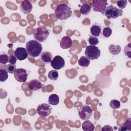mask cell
Masks as SVG:
<instances>
[{"label": "cell", "mask_w": 131, "mask_h": 131, "mask_svg": "<svg viewBox=\"0 0 131 131\" xmlns=\"http://www.w3.org/2000/svg\"><path fill=\"white\" fill-rule=\"evenodd\" d=\"M100 50L96 46L90 45L86 47L84 54L85 56L90 60H95L98 59L100 56Z\"/></svg>", "instance_id": "5"}, {"label": "cell", "mask_w": 131, "mask_h": 131, "mask_svg": "<svg viewBox=\"0 0 131 131\" xmlns=\"http://www.w3.org/2000/svg\"><path fill=\"white\" fill-rule=\"evenodd\" d=\"M77 112L80 119L83 120L89 119L93 114L92 108L87 105H82L79 107L77 109Z\"/></svg>", "instance_id": "6"}, {"label": "cell", "mask_w": 131, "mask_h": 131, "mask_svg": "<svg viewBox=\"0 0 131 131\" xmlns=\"http://www.w3.org/2000/svg\"><path fill=\"white\" fill-rule=\"evenodd\" d=\"M49 103L52 105H56L59 102V96L55 94H51L48 98Z\"/></svg>", "instance_id": "20"}, {"label": "cell", "mask_w": 131, "mask_h": 131, "mask_svg": "<svg viewBox=\"0 0 131 131\" xmlns=\"http://www.w3.org/2000/svg\"><path fill=\"white\" fill-rule=\"evenodd\" d=\"M51 66L55 70H60L63 68L65 66L64 59L59 55L55 56L52 60Z\"/></svg>", "instance_id": "10"}, {"label": "cell", "mask_w": 131, "mask_h": 131, "mask_svg": "<svg viewBox=\"0 0 131 131\" xmlns=\"http://www.w3.org/2000/svg\"><path fill=\"white\" fill-rule=\"evenodd\" d=\"M72 46V40L71 38L68 36H63L60 41V47L63 49L71 48Z\"/></svg>", "instance_id": "14"}, {"label": "cell", "mask_w": 131, "mask_h": 131, "mask_svg": "<svg viewBox=\"0 0 131 131\" xmlns=\"http://www.w3.org/2000/svg\"><path fill=\"white\" fill-rule=\"evenodd\" d=\"M28 75L27 70L23 68L16 69L14 73L15 79L20 82H25L27 80Z\"/></svg>", "instance_id": "9"}, {"label": "cell", "mask_w": 131, "mask_h": 131, "mask_svg": "<svg viewBox=\"0 0 131 131\" xmlns=\"http://www.w3.org/2000/svg\"><path fill=\"white\" fill-rule=\"evenodd\" d=\"M119 130L124 131V130H131V118H128L125 123L120 127L119 128Z\"/></svg>", "instance_id": "22"}, {"label": "cell", "mask_w": 131, "mask_h": 131, "mask_svg": "<svg viewBox=\"0 0 131 131\" xmlns=\"http://www.w3.org/2000/svg\"><path fill=\"white\" fill-rule=\"evenodd\" d=\"M101 130L102 131H107V130H108V131H113V129L112 128V127L111 126H110V125H104L102 128H101Z\"/></svg>", "instance_id": "33"}, {"label": "cell", "mask_w": 131, "mask_h": 131, "mask_svg": "<svg viewBox=\"0 0 131 131\" xmlns=\"http://www.w3.org/2000/svg\"><path fill=\"white\" fill-rule=\"evenodd\" d=\"M103 15H105L108 19H115L123 14L122 10L114 6L113 5L107 6L104 11Z\"/></svg>", "instance_id": "3"}, {"label": "cell", "mask_w": 131, "mask_h": 131, "mask_svg": "<svg viewBox=\"0 0 131 131\" xmlns=\"http://www.w3.org/2000/svg\"><path fill=\"white\" fill-rule=\"evenodd\" d=\"M32 8V5L28 0H25L22 1L21 4L20 5V9L25 14H28L30 13L31 12Z\"/></svg>", "instance_id": "12"}, {"label": "cell", "mask_w": 131, "mask_h": 131, "mask_svg": "<svg viewBox=\"0 0 131 131\" xmlns=\"http://www.w3.org/2000/svg\"><path fill=\"white\" fill-rule=\"evenodd\" d=\"M91 34L95 37H99L101 33V27L98 23L93 24L90 28Z\"/></svg>", "instance_id": "15"}, {"label": "cell", "mask_w": 131, "mask_h": 131, "mask_svg": "<svg viewBox=\"0 0 131 131\" xmlns=\"http://www.w3.org/2000/svg\"><path fill=\"white\" fill-rule=\"evenodd\" d=\"M58 76V73L56 70H51L48 73V77L51 80H57Z\"/></svg>", "instance_id": "25"}, {"label": "cell", "mask_w": 131, "mask_h": 131, "mask_svg": "<svg viewBox=\"0 0 131 131\" xmlns=\"http://www.w3.org/2000/svg\"><path fill=\"white\" fill-rule=\"evenodd\" d=\"M54 13L56 17L60 20H66L72 16V11L68 5L59 4L57 5L54 11Z\"/></svg>", "instance_id": "2"}, {"label": "cell", "mask_w": 131, "mask_h": 131, "mask_svg": "<svg viewBox=\"0 0 131 131\" xmlns=\"http://www.w3.org/2000/svg\"><path fill=\"white\" fill-rule=\"evenodd\" d=\"M52 59V55L51 53L48 51H45L41 53L40 59L43 62L46 63H48L51 62Z\"/></svg>", "instance_id": "16"}, {"label": "cell", "mask_w": 131, "mask_h": 131, "mask_svg": "<svg viewBox=\"0 0 131 131\" xmlns=\"http://www.w3.org/2000/svg\"><path fill=\"white\" fill-rule=\"evenodd\" d=\"M52 107L49 104L45 103L39 104L37 107V113L40 117H48L51 113Z\"/></svg>", "instance_id": "7"}, {"label": "cell", "mask_w": 131, "mask_h": 131, "mask_svg": "<svg viewBox=\"0 0 131 131\" xmlns=\"http://www.w3.org/2000/svg\"><path fill=\"white\" fill-rule=\"evenodd\" d=\"M14 55L19 60H23L28 56V53L26 48L23 47L17 48L14 52Z\"/></svg>", "instance_id": "11"}, {"label": "cell", "mask_w": 131, "mask_h": 131, "mask_svg": "<svg viewBox=\"0 0 131 131\" xmlns=\"http://www.w3.org/2000/svg\"><path fill=\"white\" fill-rule=\"evenodd\" d=\"M17 59L16 58V57L13 55H10L9 56V60H8V62L10 63V64H15L16 61H17Z\"/></svg>", "instance_id": "32"}, {"label": "cell", "mask_w": 131, "mask_h": 131, "mask_svg": "<svg viewBox=\"0 0 131 131\" xmlns=\"http://www.w3.org/2000/svg\"><path fill=\"white\" fill-rule=\"evenodd\" d=\"M108 50H109V52L112 55H116L118 54L121 52V48L119 45H116L112 44L109 46Z\"/></svg>", "instance_id": "19"}, {"label": "cell", "mask_w": 131, "mask_h": 131, "mask_svg": "<svg viewBox=\"0 0 131 131\" xmlns=\"http://www.w3.org/2000/svg\"><path fill=\"white\" fill-rule=\"evenodd\" d=\"M124 55L129 59L131 58V43H129L125 46L124 49Z\"/></svg>", "instance_id": "26"}, {"label": "cell", "mask_w": 131, "mask_h": 131, "mask_svg": "<svg viewBox=\"0 0 131 131\" xmlns=\"http://www.w3.org/2000/svg\"><path fill=\"white\" fill-rule=\"evenodd\" d=\"M28 87L30 90L32 91H36L42 88V84L39 80L34 79L30 80L28 82Z\"/></svg>", "instance_id": "13"}, {"label": "cell", "mask_w": 131, "mask_h": 131, "mask_svg": "<svg viewBox=\"0 0 131 131\" xmlns=\"http://www.w3.org/2000/svg\"><path fill=\"white\" fill-rule=\"evenodd\" d=\"M79 11L82 15H86L89 14L91 11V6L90 4L84 3L80 7Z\"/></svg>", "instance_id": "18"}, {"label": "cell", "mask_w": 131, "mask_h": 131, "mask_svg": "<svg viewBox=\"0 0 131 131\" xmlns=\"http://www.w3.org/2000/svg\"><path fill=\"white\" fill-rule=\"evenodd\" d=\"M88 41L90 45H94V46L97 45L99 42L98 38L97 37L94 36L93 35H91L89 37L88 39Z\"/></svg>", "instance_id": "28"}, {"label": "cell", "mask_w": 131, "mask_h": 131, "mask_svg": "<svg viewBox=\"0 0 131 131\" xmlns=\"http://www.w3.org/2000/svg\"><path fill=\"white\" fill-rule=\"evenodd\" d=\"M82 128L84 131H93L95 129V126L92 122L86 120L83 122Z\"/></svg>", "instance_id": "17"}, {"label": "cell", "mask_w": 131, "mask_h": 131, "mask_svg": "<svg viewBox=\"0 0 131 131\" xmlns=\"http://www.w3.org/2000/svg\"><path fill=\"white\" fill-rule=\"evenodd\" d=\"M110 106H111V108L113 109L119 108L121 106L120 102L116 99L112 100L110 102Z\"/></svg>", "instance_id": "27"}, {"label": "cell", "mask_w": 131, "mask_h": 131, "mask_svg": "<svg viewBox=\"0 0 131 131\" xmlns=\"http://www.w3.org/2000/svg\"><path fill=\"white\" fill-rule=\"evenodd\" d=\"M8 78V71L5 68H2L1 67L0 68V81L4 82Z\"/></svg>", "instance_id": "23"}, {"label": "cell", "mask_w": 131, "mask_h": 131, "mask_svg": "<svg viewBox=\"0 0 131 131\" xmlns=\"http://www.w3.org/2000/svg\"><path fill=\"white\" fill-rule=\"evenodd\" d=\"M112 34V29L109 27H105L103 28L102 32V35L103 38H108Z\"/></svg>", "instance_id": "24"}, {"label": "cell", "mask_w": 131, "mask_h": 131, "mask_svg": "<svg viewBox=\"0 0 131 131\" xmlns=\"http://www.w3.org/2000/svg\"><path fill=\"white\" fill-rule=\"evenodd\" d=\"M6 69L8 71V73L13 74L14 73L15 70H16V67L15 64H9L6 66Z\"/></svg>", "instance_id": "30"}, {"label": "cell", "mask_w": 131, "mask_h": 131, "mask_svg": "<svg viewBox=\"0 0 131 131\" xmlns=\"http://www.w3.org/2000/svg\"><path fill=\"white\" fill-rule=\"evenodd\" d=\"M107 4V1L106 0H94L92 1V6L94 11L99 12L103 14Z\"/></svg>", "instance_id": "8"}, {"label": "cell", "mask_w": 131, "mask_h": 131, "mask_svg": "<svg viewBox=\"0 0 131 131\" xmlns=\"http://www.w3.org/2000/svg\"><path fill=\"white\" fill-rule=\"evenodd\" d=\"M26 49L29 56L32 57H37L41 53L42 47L40 42L34 40H30L27 42Z\"/></svg>", "instance_id": "1"}, {"label": "cell", "mask_w": 131, "mask_h": 131, "mask_svg": "<svg viewBox=\"0 0 131 131\" xmlns=\"http://www.w3.org/2000/svg\"><path fill=\"white\" fill-rule=\"evenodd\" d=\"M49 30L43 27H37L34 29L33 37L35 40L41 42L45 41L49 35Z\"/></svg>", "instance_id": "4"}, {"label": "cell", "mask_w": 131, "mask_h": 131, "mask_svg": "<svg viewBox=\"0 0 131 131\" xmlns=\"http://www.w3.org/2000/svg\"><path fill=\"white\" fill-rule=\"evenodd\" d=\"M116 4H117V5L118 6V7L119 8V9H122L125 8V7H126V6L127 4V2L126 0L117 1H116Z\"/></svg>", "instance_id": "31"}, {"label": "cell", "mask_w": 131, "mask_h": 131, "mask_svg": "<svg viewBox=\"0 0 131 131\" xmlns=\"http://www.w3.org/2000/svg\"><path fill=\"white\" fill-rule=\"evenodd\" d=\"M79 65L82 67H88L90 63V60L86 56H82L78 60Z\"/></svg>", "instance_id": "21"}, {"label": "cell", "mask_w": 131, "mask_h": 131, "mask_svg": "<svg viewBox=\"0 0 131 131\" xmlns=\"http://www.w3.org/2000/svg\"><path fill=\"white\" fill-rule=\"evenodd\" d=\"M9 60V57L7 54H2L0 55V63L1 64H5Z\"/></svg>", "instance_id": "29"}]
</instances>
